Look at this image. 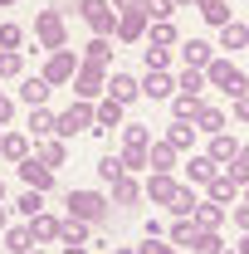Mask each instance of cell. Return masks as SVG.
<instances>
[{
    "mask_svg": "<svg viewBox=\"0 0 249 254\" xmlns=\"http://www.w3.org/2000/svg\"><path fill=\"white\" fill-rule=\"evenodd\" d=\"M240 254H249V230H245V240H240Z\"/></svg>",
    "mask_w": 249,
    "mask_h": 254,
    "instance_id": "obj_57",
    "label": "cell"
},
{
    "mask_svg": "<svg viewBox=\"0 0 249 254\" xmlns=\"http://www.w3.org/2000/svg\"><path fill=\"white\" fill-rule=\"evenodd\" d=\"M230 220L240 225V230H249V200H245V195H240V200L230 205Z\"/></svg>",
    "mask_w": 249,
    "mask_h": 254,
    "instance_id": "obj_48",
    "label": "cell"
},
{
    "mask_svg": "<svg viewBox=\"0 0 249 254\" xmlns=\"http://www.w3.org/2000/svg\"><path fill=\"white\" fill-rule=\"evenodd\" d=\"M25 73V54L20 49H0V78H20Z\"/></svg>",
    "mask_w": 249,
    "mask_h": 254,
    "instance_id": "obj_34",
    "label": "cell"
},
{
    "mask_svg": "<svg viewBox=\"0 0 249 254\" xmlns=\"http://www.w3.org/2000/svg\"><path fill=\"white\" fill-rule=\"evenodd\" d=\"M113 200H118V205H137V200H142V181H137L132 171H123V176L113 181Z\"/></svg>",
    "mask_w": 249,
    "mask_h": 254,
    "instance_id": "obj_19",
    "label": "cell"
},
{
    "mask_svg": "<svg viewBox=\"0 0 249 254\" xmlns=\"http://www.w3.org/2000/svg\"><path fill=\"white\" fill-rule=\"evenodd\" d=\"M68 215L83 220V225H108L113 205H108V195H98V190H68Z\"/></svg>",
    "mask_w": 249,
    "mask_h": 254,
    "instance_id": "obj_2",
    "label": "cell"
},
{
    "mask_svg": "<svg viewBox=\"0 0 249 254\" xmlns=\"http://www.w3.org/2000/svg\"><path fill=\"white\" fill-rule=\"evenodd\" d=\"M147 25H152V20H147L142 10H123V15H118V25H113V34H118L123 44H137V39L147 34Z\"/></svg>",
    "mask_w": 249,
    "mask_h": 254,
    "instance_id": "obj_9",
    "label": "cell"
},
{
    "mask_svg": "<svg viewBox=\"0 0 249 254\" xmlns=\"http://www.w3.org/2000/svg\"><path fill=\"white\" fill-rule=\"evenodd\" d=\"M20 181H25L30 190H54V171H49L44 161L25 157V161H20Z\"/></svg>",
    "mask_w": 249,
    "mask_h": 254,
    "instance_id": "obj_12",
    "label": "cell"
},
{
    "mask_svg": "<svg viewBox=\"0 0 249 254\" xmlns=\"http://www.w3.org/2000/svg\"><path fill=\"white\" fill-rule=\"evenodd\" d=\"M205 157L215 161V166L235 161V157H240V142H235V132H215V137H210V152H205Z\"/></svg>",
    "mask_w": 249,
    "mask_h": 254,
    "instance_id": "obj_16",
    "label": "cell"
},
{
    "mask_svg": "<svg viewBox=\"0 0 249 254\" xmlns=\"http://www.w3.org/2000/svg\"><path fill=\"white\" fill-rule=\"evenodd\" d=\"M142 235H147V240H156V235H161V220H156V215H147V220H142Z\"/></svg>",
    "mask_w": 249,
    "mask_h": 254,
    "instance_id": "obj_50",
    "label": "cell"
},
{
    "mask_svg": "<svg viewBox=\"0 0 249 254\" xmlns=\"http://www.w3.org/2000/svg\"><path fill=\"white\" fill-rule=\"evenodd\" d=\"M113 10L123 15V10H142V0H113Z\"/></svg>",
    "mask_w": 249,
    "mask_h": 254,
    "instance_id": "obj_53",
    "label": "cell"
},
{
    "mask_svg": "<svg viewBox=\"0 0 249 254\" xmlns=\"http://www.w3.org/2000/svg\"><path fill=\"white\" fill-rule=\"evenodd\" d=\"M25 44V30L20 25H0V49H20Z\"/></svg>",
    "mask_w": 249,
    "mask_h": 254,
    "instance_id": "obj_45",
    "label": "cell"
},
{
    "mask_svg": "<svg viewBox=\"0 0 249 254\" xmlns=\"http://www.w3.org/2000/svg\"><path fill=\"white\" fill-rule=\"evenodd\" d=\"M63 254H88V250H83V245H63Z\"/></svg>",
    "mask_w": 249,
    "mask_h": 254,
    "instance_id": "obj_55",
    "label": "cell"
},
{
    "mask_svg": "<svg viewBox=\"0 0 249 254\" xmlns=\"http://www.w3.org/2000/svg\"><path fill=\"white\" fill-rule=\"evenodd\" d=\"M123 171H147V147H127L123 152Z\"/></svg>",
    "mask_w": 249,
    "mask_h": 254,
    "instance_id": "obj_44",
    "label": "cell"
},
{
    "mask_svg": "<svg viewBox=\"0 0 249 254\" xmlns=\"http://www.w3.org/2000/svg\"><path fill=\"white\" fill-rule=\"evenodd\" d=\"M108 98H113V103H132V98H142V88H137V78H132V73H123V68H118V73H113V78H108Z\"/></svg>",
    "mask_w": 249,
    "mask_h": 254,
    "instance_id": "obj_14",
    "label": "cell"
},
{
    "mask_svg": "<svg viewBox=\"0 0 249 254\" xmlns=\"http://www.w3.org/2000/svg\"><path fill=\"white\" fill-rule=\"evenodd\" d=\"M195 205H200V195H195L190 186H181L176 195H171V205H166V210H171L176 220H190V215H195Z\"/></svg>",
    "mask_w": 249,
    "mask_h": 254,
    "instance_id": "obj_23",
    "label": "cell"
},
{
    "mask_svg": "<svg viewBox=\"0 0 249 254\" xmlns=\"http://www.w3.org/2000/svg\"><path fill=\"white\" fill-rule=\"evenodd\" d=\"M200 73H205V83H210V88H220L225 98H240V93H249L245 68H235L230 59H210L205 68H200Z\"/></svg>",
    "mask_w": 249,
    "mask_h": 254,
    "instance_id": "obj_1",
    "label": "cell"
},
{
    "mask_svg": "<svg viewBox=\"0 0 249 254\" xmlns=\"http://www.w3.org/2000/svg\"><path fill=\"white\" fill-rule=\"evenodd\" d=\"M152 44H156V49H171V44H181L176 25H171V20H152Z\"/></svg>",
    "mask_w": 249,
    "mask_h": 254,
    "instance_id": "obj_33",
    "label": "cell"
},
{
    "mask_svg": "<svg viewBox=\"0 0 249 254\" xmlns=\"http://www.w3.org/2000/svg\"><path fill=\"white\" fill-rule=\"evenodd\" d=\"M73 93H78V103H93V98H103V93H108V64H83V59H78Z\"/></svg>",
    "mask_w": 249,
    "mask_h": 254,
    "instance_id": "obj_3",
    "label": "cell"
},
{
    "mask_svg": "<svg viewBox=\"0 0 249 254\" xmlns=\"http://www.w3.org/2000/svg\"><path fill=\"white\" fill-rule=\"evenodd\" d=\"M142 59H147V68H166V64H171V49H156V44H147V49H142Z\"/></svg>",
    "mask_w": 249,
    "mask_h": 254,
    "instance_id": "obj_47",
    "label": "cell"
},
{
    "mask_svg": "<svg viewBox=\"0 0 249 254\" xmlns=\"http://www.w3.org/2000/svg\"><path fill=\"white\" fill-rule=\"evenodd\" d=\"M230 181H240V186H249V147H240V157L230 161Z\"/></svg>",
    "mask_w": 249,
    "mask_h": 254,
    "instance_id": "obj_42",
    "label": "cell"
},
{
    "mask_svg": "<svg viewBox=\"0 0 249 254\" xmlns=\"http://www.w3.org/2000/svg\"><path fill=\"white\" fill-rule=\"evenodd\" d=\"M127 147H152V127L127 123V127H123V152H127Z\"/></svg>",
    "mask_w": 249,
    "mask_h": 254,
    "instance_id": "obj_35",
    "label": "cell"
},
{
    "mask_svg": "<svg viewBox=\"0 0 249 254\" xmlns=\"http://www.w3.org/2000/svg\"><path fill=\"white\" fill-rule=\"evenodd\" d=\"M142 15H147V20H171L176 5H171V0H142Z\"/></svg>",
    "mask_w": 249,
    "mask_h": 254,
    "instance_id": "obj_41",
    "label": "cell"
},
{
    "mask_svg": "<svg viewBox=\"0 0 249 254\" xmlns=\"http://www.w3.org/2000/svg\"><path fill=\"white\" fill-rule=\"evenodd\" d=\"M166 142H171L176 152H186L190 142H195V127H190V123H171V127H166Z\"/></svg>",
    "mask_w": 249,
    "mask_h": 254,
    "instance_id": "obj_36",
    "label": "cell"
},
{
    "mask_svg": "<svg viewBox=\"0 0 249 254\" xmlns=\"http://www.w3.org/2000/svg\"><path fill=\"white\" fill-rule=\"evenodd\" d=\"M195 10H200V20L205 25H230V10H225V0H195Z\"/></svg>",
    "mask_w": 249,
    "mask_h": 254,
    "instance_id": "obj_28",
    "label": "cell"
},
{
    "mask_svg": "<svg viewBox=\"0 0 249 254\" xmlns=\"http://www.w3.org/2000/svg\"><path fill=\"white\" fill-rule=\"evenodd\" d=\"M10 113H15V103H10V98H5V93H0V127H5V123H10Z\"/></svg>",
    "mask_w": 249,
    "mask_h": 254,
    "instance_id": "obj_52",
    "label": "cell"
},
{
    "mask_svg": "<svg viewBox=\"0 0 249 254\" xmlns=\"http://www.w3.org/2000/svg\"><path fill=\"white\" fill-rule=\"evenodd\" d=\"M245 44H249V25H245V20L220 25V49H245Z\"/></svg>",
    "mask_w": 249,
    "mask_h": 254,
    "instance_id": "obj_24",
    "label": "cell"
},
{
    "mask_svg": "<svg viewBox=\"0 0 249 254\" xmlns=\"http://www.w3.org/2000/svg\"><path fill=\"white\" fill-rule=\"evenodd\" d=\"M195 113H200V98L171 93V118H176V123H195Z\"/></svg>",
    "mask_w": 249,
    "mask_h": 254,
    "instance_id": "obj_27",
    "label": "cell"
},
{
    "mask_svg": "<svg viewBox=\"0 0 249 254\" xmlns=\"http://www.w3.org/2000/svg\"><path fill=\"white\" fill-rule=\"evenodd\" d=\"M181 59H186V68H205V64L215 59V49L205 39H181Z\"/></svg>",
    "mask_w": 249,
    "mask_h": 254,
    "instance_id": "obj_18",
    "label": "cell"
},
{
    "mask_svg": "<svg viewBox=\"0 0 249 254\" xmlns=\"http://www.w3.org/2000/svg\"><path fill=\"white\" fill-rule=\"evenodd\" d=\"M215 171H220V166H215L210 157H190V161H186V176L195 181V186H205V181H210ZM190 181H186V186H190Z\"/></svg>",
    "mask_w": 249,
    "mask_h": 254,
    "instance_id": "obj_29",
    "label": "cell"
},
{
    "mask_svg": "<svg viewBox=\"0 0 249 254\" xmlns=\"http://www.w3.org/2000/svg\"><path fill=\"white\" fill-rule=\"evenodd\" d=\"M171 5H176V10H186V5H195V0H171Z\"/></svg>",
    "mask_w": 249,
    "mask_h": 254,
    "instance_id": "obj_58",
    "label": "cell"
},
{
    "mask_svg": "<svg viewBox=\"0 0 249 254\" xmlns=\"http://www.w3.org/2000/svg\"><path fill=\"white\" fill-rule=\"evenodd\" d=\"M137 88H142V98L161 103V98H171V93H176V78H166V68H147V78H142Z\"/></svg>",
    "mask_w": 249,
    "mask_h": 254,
    "instance_id": "obj_11",
    "label": "cell"
},
{
    "mask_svg": "<svg viewBox=\"0 0 249 254\" xmlns=\"http://www.w3.org/2000/svg\"><path fill=\"white\" fill-rule=\"evenodd\" d=\"M108 54H113V44H108L103 34H93V39L83 44V64H108Z\"/></svg>",
    "mask_w": 249,
    "mask_h": 254,
    "instance_id": "obj_37",
    "label": "cell"
},
{
    "mask_svg": "<svg viewBox=\"0 0 249 254\" xmlns=\"http://www.w3.org/2000/svg\"><path fill=\"white\" fill-rule=\"evenodd\" d=\"M5 245H10L15 254H30V250H34V240H30V225H15V230L5 235Z\"/></svg>",
    "mask_w": 249,
    "mask_h": 254,
    "instance_id": "obj_40",
    "label": "cell"
},
{
    "mask_svg": "<svg viewBox=\"0 0 249 254\" xmlns=\"http://www.w3.org/2000/svg\"><path fill=\"white\" fill-rule=\"evenodd\" d=\"M0 200H5V181H0Z\"/></svg>",
    "mask_w": 249,
    "mask_h": 254,
    "instance_id": "obj_60",
    "label": "cell"
},
{
    "mask_svg": "<svg viewBox=\"0 0 249 254\" xmlns=\"http://www.w3.org/2000/svg\"><path fill=\"white\" fill-rule=\"evenodd\" d=\"M176 88L190 93V98H200V93H205V73H200V68H186V73L176 78Z\"/></svg>",
    "mask_w": 249,
    "mask_h": 254,
    "instance_id": "obj_39",
    "label": "cell"
},
{
    "mask_svg": "<svg viewBox=\"0 0 249 254\" xmlns=\"http://www.w3.org/2000/svg\"><path fill=\"white\" fill-rule=\"evenodd\" d=\"M0 157L5 161H25L30 157V137H25V132H0Z\"/></svg>",
    "mask_w": 249,
    "mask_h": 254,
    "instance_id": "obj_20",
    "label": "cell"
},
{
    "mask_svg": "<svg viewBox=\"0 0 249 254\" xmlns=\"http://www.w3.org/2000/svg\"><path fill=\"white\" fill-rule=\"evenodd\" d=\"M49 132H54V113H49V108H30V137L44 142Z\"/></svg>",
    "mask_w": 249,
    "mask_h": 254,
    "instance_id": "obj_30",
    "label": "cell"
},
{
    "mask_svg": "<svg viewBox=\"0 0 249 254\" xmlns=\"http://www.w3.org/2000/svg\"><path fill=\"white\" fill-rule=\"evenodd\" d=\"M5 225H10V210H5V200H0V230H5Z\"/></svg>",
    "mask_w": 249,
    "mask_h": 254,
    "instance_id": "obj_54",
    "label": "cell"
},
{
    "mask_svg": "<svg viewBox=\"0 0 249 254\" xmlns=\"http://www.w3.org/2000/svg\"><path fill=\"white\" fill-rule=\"evenodd\" d=\"M30 240H59V220L54 215H30Z\"/></svg>",
    "mask_w": 249,
    "mask_h": 254,
    "instance_id": "obj_31",
    "label": "cell"
},
{
    "mask_svg": "<svg viewBox=\"0 0 249 254\" xmlns=\"http://www.w3.org/2000/svg\"><path fill=\"white\" fill-rule=\"evenodd\" d=\"M15 210H20V215H39V210H44V190H20V200H15Z\"/></svg>",
    "mask_w": 249,
    "mask_h": 254,
    "instance_id": "obj_38",
    "label": "cell"
},
{
    "mask_svg": "<svg viewBox=\"0 0 249 254\" xmlns=\"http://www.w3.org/2000/svg\"><path fill=\"white\" fill-rule=\"evenodd\" d=\"M49 93H54V88H49V83H44L39 73H34V78H25V83H20V98H25L30 108H44V103H49Z\"/></svg>",
    "mask_w": 249,
    "mask_h": 254,
    "instance_id": "obj_25",
    "label": "cell"
},
{
    "mask_svg": "<svg viewBox=\"0 0 249 254\" xmlns=\"http://www.w3.org/2000/svg\"><path fill=\"white\" fill-rule=\"evenodd\" d=\"M34 39L54 54V49H63V15L59 10H39L34 15Z\"/></svg>",
    "mask_w": 249,
    "mask_h": 254,
    "instance_id": "obj_6",
    "label": "cell"
},
{
    "mask_svg": "<svg viewBox=\"0 0 249 254\" xmlns=\"http://www.w3.org/2000/svg\"><path fill=\"white\" fill-rule=\"evenodd\" d=\"M195 240V220H176L171 225V245H190Z\"/></svg>",
    "mask_w": 249,
    "mask_h": 254,
    "instance_id": "obj_46",
    "label": "cell"
},
{
    "mask_svg": "<svg viewBox=\"0 0 249 254\" xmlns=\"http://www.w3.org/2000/svg\"><path fill=\"white\" fill-rule=\"evenodd\" d=\"M113 254H137V250H127V245H113Z\"/></svg>",
    "mask_w": 249,
    "mask_h": 254,
    "instance_id": "obj_56",
    "label": "cell"
},
{
    "mask_svg": "<svg viewBox=\"0 0 249 254\" xmlns=\"http://www.w3.org/2000/svg\"><path fill=\"white\" fill-rule=\"evenodd\" d=\"M34 161H44V166L54 171V166H63V161H68V147H63V142H54V137H44V142H39V152H34Z\"/></svg>",
    "mask_w": 249,
    "mask_h": 254,
    "instance_id": "obj_26",
    "label": "cell"
},
{
    "mask_svg": "<svg viewBox=\"0 0 249 254\" xmlns=\"http://www.w3.org/2000/svg\"><path fill=\"white\" fill-rule=\"evenodd\" d=\"M220 250H225L220 230H195V240H190V254H220Z\"/></svg>",
    "mask_w": 249,
    "mask_h": 254,
    "instance_id": "obj_32",
    "label": "cell"
},
{
    "mask_svg": "<svg viewBox=\"0 0 249 254\" xmlns=\"http://www.w3.org/2000/svg\"><path fill=\"white\" fill-rule=\"evenodd\" d=\"M54 132H59V137H73V132H93V108H88V103H73V108H63L59 118H54Z\"/></svg>",
    "mask_w": 249,
    "mask_h": 254,
    "instance_id": "obj_7",
    "label": "cell"
},
{
    "mask_svg": "<svg viewBox=\"0 0 249 254\" xmlns=\"http://www.w3.org/2000/svg\"><path fill=\"white\" fill-rule=\"evenodd\" d=\"M78 15H83V25L93 34H113V25H118V10H113V0H78Z\"/></svg>",
    "mask_w": 249,
    "mask_h": 254,
    "instance_id": "obj_4",
    "label": "cell"
},
{
    "mask_svg": "<svg viewBox=\"0 0 249 254\" xmlns=\"http://www.w3.org/2000/svg\"><path fill=\"white\" fill-rule=\"evenodd\" d=\"M245 200H249V186H245Z\"/></svg>",
    "mask_w": 249,
    "mask_h": 254,
    "instance_id": "obj_62",
    "label": "cell"
},
{
    "mask_svg": "<svg viewBox=\"0 0 249 254\" xmlns=\"http://www.w3.org/2000/svg\"><path fill=\"white\" fill-rule=\"evenodd\" d=\"M205 190H210V200H215V205H225V210L245 195V190H240V181H230V171H215V176L205 181Z\"/></svg>",
    "mask_w": 249,
    "mask_h": 254,
    "instance_id": "obj_10",
    "label": "cell"
},
{
    "mask_svg": "<svg viewBox=\"0 0 249 254\" xmlns=\"http://www.w3.org/2000/svg\"><path fill=\"white\" fill-rule=\"evenodd\" d=\"M190 220H195V230H220V225L230 220V210H225V205H215V200H200Z\"/></svg>",
    "mask_w": 249,
    "mask_h": 254,
    "instance_id": "obj_15",
    "label": "cell"
},
{
    "mask_svg": "<svg viewBox=\"0 0 249 254\" xmlns=\"http://www.w3.org/2000/svg\"><path fill=\"white\" fill-rule=\"evenodd\" d=\"M59 245H93V225H83V220H59Z\"/></svg>",
    "mask_w": 249,
    "mask_h": 254,
    "instance_id": "obj_17",
    "label": "cell"
},
{
    "mask_svg": "<svg viewBox=\"0 0 249 254\" xmlns=\"http://www.w3.org/2000/svg\"><path fill=\"white\" fill-rule=\"evenodd\" d=\"M147 166L152 171H176V147L171 142H152L147 147Z\"/></svg>",
    "mask_w": 249,
    "mask_h": 254,
    "instance_id": "obj_22",
    "label": "cell"
},
{
    "mask_svg": "<svg viewBox=\"0 0 249 254\" xmlns=\"http://www.w3.org/2000/svg\"><path fill=\"white\" fill-rule=\"evenodd\" d=\"M108 127H123V103H113V98H103L93 108V137H103Z\"/></svg>",
    "mask_w": 249,
    "mask_h": 254,
    "instance_id": "obj_13",
    "label": "cell"
},
{
    "mask_svg": "<svg viewBox=\"0 0 249 254\" xmlns=\"http://www.w3.org/2000/svg\"><path fill=\"white\" fill-rule=\"evenodd\" d=\"M73 73H78V54H73V49H54L39 78H44L49 88H59V83H73Z\"/></svg>",
    "mask_w": 249,
    "mask_h": 254,
    "instance_id": "obj_5",
    "label": "cell"
},
{
    "mask_svg": "<svg viewBox=\"0 0 249 254\" xmlns=\"http://www.w3.org/2000/svg\"><path fill=\"white\" fill-rule=\"evenodd\" d=\"M30 254H39V250H30Z\"/></svg>",
    "mask_w": 249,
    "mask_h": 254,
    "instance_id": "obj_63",
    "label": "cell"
},
{
    "mask_svg": "<svg viewBox=\"0 0 249 254\" xmlns=\"http://www.w3.org/2000/svg\"><path fill=\"white\" fill-rule=\"evenodd\" d=\"M195 132H205V137L225 132V113H220L215 103H200V113H195Z\"/></svg>",
    "mask_w": 249,
    "mask_h": 254,
    "instance_id": "obj_21",
    "label": "cell"
},
{
    "mask_svg": "<svg viewBox=\"0 0 249 254\" xmlns=\"http://www.w3.org/2000/svg\"><path fill=\"white\" fill-rule=\"evenodd\" d=\"M0 5H20V0H0Z\"/></svg>",
    "mask_w": 249,
    "mask_h": 254,
    "instance_id": "obj_59",
    "label": "cell"
},
{
    "mask_svg": "<svg viewBox=\"0 0 249 254\" xmlns=\"http://www.w3.org/2000/svg\"><path fill=\"white\" fill-rule=\"evenodd\" d=\"M137 254H171V245H161V240H147V245H142Z\"/></svg>",
    "mask_w": 249,
    "mask_h": 254,
    "instance_id": "obj_51",
    "label": "cell"
},
{
    "mask_svg": "<svg viewBox=\"0 0 249 254\" xmlns=\"http://www.w3.org/2000/svg\"><path fill=\"white\" fill-rule=\"evenodd\" d=\"M220 254H240V250H220Z\"/></svg>",
    "mask_w": 249,
    "mask_h": 254,
    "instance_id": "obj_61",
    "label": "cell"
},
{
    "mask_svg": "<svg viewBox=\"0 0 249 254\" xmlns=\"http://www.w3.org/2000/svg\"><path fill=\"white\" fill-rule=\"evenodd\" d=\"M235 118H240V123H249V93L235 98Z\"/></svg>",
    "mask_w": 249,
    "mask_h": 254,
    "instance_id": "obj_49",
    "label": "cell"
},
{
    "mask_svg": "<svg viewBox=\"0 0 249 254\" xmlns=\"http://www.w3.org/2000/svg\"><path fill=\"white\" fill-rule=\"evenodd\" d=\"M98 176H103V181H108V186H113V181H118V176H123V157H113V152H108V157L98 161Z\"/></svg>",
    "mask_w": 249,
    "mask_h": 254,
    "instance_id": "obj_43",
    "label": "cell"
},
{
    "mask_svg": "<svg viewBox=\"0 0 249 254\" xmlns=\"http://www.w3.org/2000/svg\"><path fill=\"white\" fill-rule=\"evenodd\" d=\"M147 200H152V205H171V195H176V190H181V181H176V176H171V171H152V176H147Z\"/></svg>",
    "mask_w": 249,
    "mask_h": 254,
    "instance_id": "obj_8",
    "label": "cell"
}]
</instances>
